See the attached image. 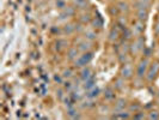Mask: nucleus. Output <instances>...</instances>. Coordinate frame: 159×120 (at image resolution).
<instances>
[{"mask_svg":"<svg viewBox=\"0 0 159 120\" xmlns=\"http://www.w3.org/2000/svg\"><path fill=\"white\" fill-rule=\"evenodd\" d=\"M91 58H92V55H91V53H86V54H84V55L81 56L80 59H78V61H77V65L78 66H83V65H86L91 60Z\"/></svg>","mask_w":159,"mask_h":120,"instance_id":"nucleus-1","label":"nucleus"},{"mask_svg":"<svg viewBox=\"0 0 159 120\" xmlns=\"http://www.w3.org/2000/svg\"><path fill=\"white\" fill-rule=\"evenodd\" d=\"M159 71V64L158 63H156V64L153 65L151 67V70H150V72H148V79L151 80L154 76H156V73Z\"/></svg>","mask_w":159,"mask_h":120,"instance_id":"nucleus-2","label":"nucleus"},{"mask_svg":"<svg viewBox=\"0 0 159 120\" xmlns=\"http://www.w3.org/2000/svg\"><path fill=\"white\" fill-rule=\"evenodd\" d=\"M146 69H147V61L143 60V61L140 63V66L138 67V74H139L140 77L143 76V73H145V71H146Z\"/></svg>","mask_w":159,"mask_h":120,"instance_id":"nucleus-3","label":"nucleus"},{"mask_svg":"<svg viewBox=\"0 0 159 120\" xmlns=\"http://www.w3.org/2000/svg\"><path fill=\"white\" fill-rule=\"evenodd\" d=\"M132 74V66L130 65H125L123 67V76L125 77H130Z\"/></svg>","mask_w":159,"mask_h":120,"instance_id":"nucleus-4","label":"nucleus"},{"mask_svg":"<svg viewBox=\"0 0 159 120\" xmlns=\"http://www.w3.org/2000/svg\"><path fill=\"white\" fill-rule=\"evenodd\" d=\"M90 73H91V72H90V70H84V71H83V76H81V77H83L84 79H89V78H90Z\"/></svg>","mask_w":159,"mask_h":120,"instance_id":"nucleus-5","label":"nucleus"},{"mask_svg":"<svg viewBox=\"0 0 159 120\" xmlns=\"http://www.w3.org/2000/svg\"><path fill=\"white\" fill-rule=\"evenodd\" d=\"M146 15H147V13H146V11H143V8L139 11V18H140V19H143V18H146Z\"/></svg>","mask_w":159,"mask_h":120,"instance_id":"nucleus-6","label":"nucleus"},{"mask_svg":"<svg viewBox=\"0 0 159 120\" xmlns=\"http://www.w3.org/2000/svg\"><path fill=\"white\" fill-rule=\"evenodd\" d=\"M150 118H154V119H157V118H158V115H157V114H151V115H150Z\"/></svg>","mask_w":159,"mask_h":120,"instance_id":"nucleus-7","label":"nucleus"}]
</instances>
